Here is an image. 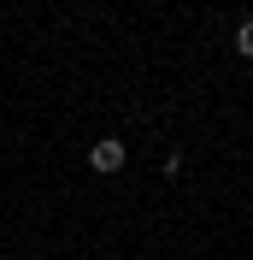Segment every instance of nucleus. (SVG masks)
<instances>
[{"mask_svg":"<svg viewBox=\"0 0 253 260\" xmlns=\"http://www.w3.org/2000/svg\"><path fill=\"white\" fill-rule=\"evenodd\" d=\"M89 166H95V172H124V142H118V136H106V142H95V154H89Z\"/></svg>","mask_w":253,"mask_h":260,"instance_id":"f257e3e1","label":"nucleus"}]
</instances>
